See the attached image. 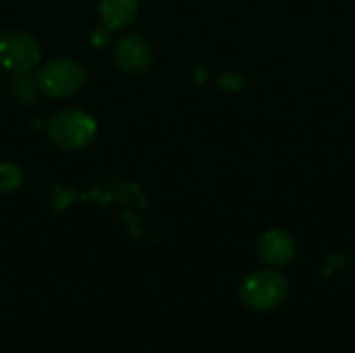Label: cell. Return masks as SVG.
Here are the masks:
<instances>
[{"label":"cell","instance_id":"obj_1","mask_svg":"<svg viewBox=\"0 0 355 353\" xmlns=\"http://www.w3.org/2000/svg\"><path fill=\"white\" fill-rule=\"evenodd\" d=\"M96 133H98L96 119L81 108L60 110L48 123L50 139L62 150H81L94 141Z\"/></svg>","mask_w":355,"mask_h":353},{"label":"cell","instance_id":"obj_2","mask_svg":"<svg viewBox=\"0 0 355 353\" xmlns=\"http://www.w3.org/2000/svg\"><path fill=\"white\" fill-rule=\"evenodd\" d=\"M87 73L83 64L73 58H54L40 67L35 73V85L50 98H69L83 89Z\"/></svg>","mask_w":355,"mask_h":353},{"label":"cell","instance_id":"obj_3","mask_svg":"<svg viewBox=\"0 0 355 353\" xmlns=\"http://www.w3.org/2000/svg\"><path fill=\"white\" fill-rule=\"evenodd\" d=\"M241 300L258 312L275 310L287 298V281L275 270H256L241 283Z\"/></svg>","mask_w":355,"mask_h":353},{"label":"cell","instance_id":"obj_4","mask_svg":"<svg viewBox=\"0 0 355 353\" xmlns=\"http://www.w3.org/2000/svg\"><path fill=\"white\" fill-rule=\"evenodd\" d=\"M40 56V44L31 33L19 29L0 31V69L12 75L29 73L37 67Z\"/></svg>","mask_w":355,"mask_h":353},{"label":"cell","instance_id":"obj_5","mask_svg":"<svg viewBox=\"0 0 355 353\" xmlns=\"http://www.w3.org/2000/svg\"><path fill=\"white\" fill-rule=\"evenodd\" d=\"M112 58L121 71L129 75H139L152 64V46L139 33H125L116 40Z\"/></svg>","mask_w":355,"mask_h":353},{"label":"cell","instance_id":"obj_6","mask_svg":"<svg viewBox=\"0 0 355 353\" xmlns=\"http://www.w3.org/2000/svg\"><path fill=\"white\" fill-rule=\"evenodd\" d=\"M258 256L268 266H285L295 256L293 237L283 229H268L258 241Z\"/></svg>","mask_w":355,"mask_h":353},{"label":"cell","instance_id":"obj_7","mask_svg":"<svg viewBox=\"0 0 355 353\" xmlns=\"http://www.w3.org/2000/svg\"><path fill=\"white\" fill-rule=\"evenodd\" d=\"M98 8L108 29H123L135 21L139 2L137 0H100Z\"/></svg>","mask_w":355,"mask_h":353},{"label":"cell","instance_id":"obj_8","mask_svg":"<svg viewBox=\"0 0 355 353\" xmlns=\"http://www.w3.org/2000/svg\"><path fill=\"white\" fill-rule=\"evenodd\" d=\"M23 183V173L17 164H0V191H15Z\"/></svg>","mask_w":355,"mask_h":353}]
</instances>
